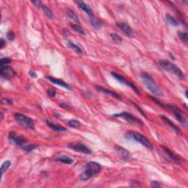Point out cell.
<instances>
[{
  "mask_svg": "<svg viewBox=\"0 0 188 188\" xmlns=\"http://www.w3.org/2000/svg\"><path fill=\"white\" fill-rule=\"evenodd\" d=\"M140 78L142 79L143 82L145 85V86L152 93V95L157 97L163 96L161 89L159 88L157 82L154 81V80L150 74H149L146 72H143V73L140 74Z\"/></svg>",
  "mask_w": 188,
  "mask_h": 188,
  "instance_id": "6da1fadb",
  "label": "cell"
},
{
  "mask_svg": "<svg viewBox=\"0 0 188 188\" xmlns=\"http://www.w3.org/2000/svg\"><path fill=\"white\" fill-rule=\"evenodd\" d=\"M150 98L152 99L154 102H156L157 105L161 106V107H164V108H165L166 110H169V111H171V112H172V113L174 115V116L176 118V119H177V120L179 121L180 122L183 126H184L185 127H187V120H186V118H184V115H183L182 110H181L179 107H177L176 106L171 105H164V104L162 103L161 102H159L158 99H157L155 97L150 96Z\"/></svg>",
  "mask_w": 188,
  "mask_h": 188,
  "instance_id": "7a4b0ae2",
  "label": "cell"
},
{
  "mask_svg": "<svg viewBox=\"0 0 188 188\" xmlns=\"http://www.w3.org/2000/svg\"><path fill=\"white\" fill-rule=\"evenodd\" d=\"M102 167L100 164L96 162H90L85 166L83 172L80 175V179L82 181H87L91 179L93 176L97 175L101 171Z\"/></svg>",
  "mask_w": 188,
  "mask_h": 188,
  "instance_id": "3957f363",
  "label": "cell"
},
{
  "mask_svg": "<svg viewBox=\"0 0 188 188\" xmlns=\"http://www.w3.org/2000/svg\"><path fill=\"white\" fill-rule=\"evenodd\" d=\"M159 66L164 69V70L170 73L173 74L175 76H176L180 80H185V76H184V73L182 71V70L177 66V65L174 64V63H171V62L168 61V60H162L159 61Z\"/></svg>",
  "mask_w": 188,
  "mask_h": 188,
  "instance_id": "277c9868",
  "label": "cell"
},
{
  "mask_svg": "<svg viewBox=\"0 0 188 188\" xmlns=\"http://www.w3.org/2000/svg\"><path fill=\"white\" fill-rule=\"evenodd\" d=\"M126 138L130 139V140H135L136 142L142 144L143 146H144L146 148H147L149 150H153L154 147L152 143L149 140V139H147L145 136H143L142 134L139 133L137 132H134V131H130L128 132L126 134Z\"/></svg>",
  "mask_w": 188,
  "mask_h": 188,
  "instance_id": "5b68a950",
  "label": "cell"
},
{
  "mask_svg": "<svg viewBox=\"0 0 188 188\" xmlns=\"http://www.w3.org/2000/svg\"><path fill=\"white\" fill-rule=\"evenodd\" d=\"M14 118L16 122L24 128L30 129H33L35 128L34 122H33V120L31 118L27 116L24 114L18 113V112L15 114Z\"/></svg>",
  "mask_w": 188,
  "mask_h": 188,
  "instance_id": "8992f818",
  "label": "cell"
},
{
  "mask_svg": "<svg viewBox=\"0 0 188 188\" xmlns=\"http://www.w3.org/2000/svg\"><path fill=\"white\" fill-rule=\"evenodd\" d=\"M112 117L115 118H121L129 122V123L133 124H135V125H139V126L143 125V123L142 121L140 120L138 118H137L134 115H132V114L129 113V112H121V113L114 114V115H112Z\"/></svg>",
  "mask_w": 188,
  "mask_h": 188,
  "instance_id": "52a82bcc",
  "label": "cell"
},
{
  "mask_svg": "<svg viewBox=\"0 0 188 188\" xmlns=\"http://www.w3.org/2000/svg\"><path fill=\"white\" fill-rule=\"evenodd\" d=\"M110 74H111L112 77H113V78H115L116 80H118V81L120 82L121 84H124V85H126L127 86L129 87V88H132L136 93L138 94V95H140V90H138V88H137V86H135V85H134L132 82L129 81V80H127V79H126L124 77L121 76V75H120L119 74L115 73V72H114V71H112Z\"/></svg>",
  "mask_w": 188,
  "mask_h": 188,
  "instance_id": "ba28073f",
  "label": "cell"
},
{
  "mask_svg": "<svg viewBox=\"0 0 188 188\" xmlns=\"http://www.w3.org/2000/svg\"><path fill=\"white\" fill-rule=\"evenodd\" d=\"M68 147L75 152L83 153L85 154H90L92 153L91 149L88 148L85 144L81 143L79 142H73L68 144Z\"/></svg>",
  "mask_w": 188,
  "mask_h": 188,
  "instance_id": "9c48e42d",
  "label": "cell"
},
{
  "mask_svg": "<svg viewBox=\"0 0 188 188\" xmlns=\"http://www.w3.org/2000/svg\"><path fill=\"white\" fill-rule=\"evenodd\" d=\"M8 140L13 145L18 146H24L27 143V140L22 136L16 135L15 133H11L8 136Z\"/></svg>",
  "mask_w": 188,
  "mask_h": 188,
  "instance_id": "30bf717a",
  "label": "cell"
},
{
  "mask_svg": "<svg viewBox=\"0 0 188 188\" xmlns=\"http://www.w3.org/2000/svg\"><path fill=\"white\" fill-rule=\"evenodd\" d=\"M1 77L2 78L8 80L9 77H14L16 75V72H15L14 69L11 66H8V65H1Z\"/></svg>",
  "mask_w": 188,
  "mask_h": 188,
  "instance_id": "8fae6325",
  "label": "cell"
},
{
  "mask_svg": "<svg viewBox=\"0 0 188 188\" xmlns=\"http://www.w3.org/2000/svg\"><path fill=\"white\" fill-rule=\"evenodd\" d=\"M114 149L119 154L121 158L123 159V160L127 161L131 158L130 153L127 149H124V148L120 146H114Z\"/></svg>",
  "mask_w": 188,
  "mask_h": 188,
  "instance_id": "7c38bea8",
  "label": "cell"
},
{
  "mask_svg": "<svg viewBox=\"0 0 188 188\" xmlns=\"http://www.w3.org/2000/svg\"><path fill=\"white\" fill-rule=\"evenodd\" d=\"M46 78L48 80H49L52 83L55 84V85H59V86L63 87V88H64L65 89H68V90H71V87H70L68 84H67L66 82H65L64 81H63V80H60V79H56V78H55V77H50V76L46 77Z\"/></svg>",
  "mask_w": 188,
  "mask_h": 188,
  "instance_id": "4fadbf2b",
  "label": "cell"
},
{
  "mask_svg": "<svg viewBox=\"0 0 188 188\" xmlns=\"http://www.w3.org/2000/svg\"><path fill=\"white\" fill-rule=\"evenodd\" d=\"M75 3L77 5L78 8H80V9H81L82 11H83L85 13H87V14L90 16H93V11H92L91 8H90V6L88 5L85 2L78 0V1L75 2Z\"/></svg>",
  "mask_w": 188,
  "mask_h": 188,
  "instance_id": "5bb4252c",
  "label": "cell"
},
{
  "mask_svg": "<svg viewBox=\"0 0 188 188\" xmlns=\"http://www.w3.org/2000/svg\"><path fill=\"white\" fill-rule=\"evenodd\" d=\"M96 88L97 90H99V91L106 94V95L110 96L113 97V98L121 100V96L119 94L115 93V92L112 91V90H108V89L103 88V87H101V86H96Z\"/></svg>",
  "mask_w": 188,
  "mask_h": 188,
  "instance_id": "9a60e30c",
  "label": "cell"
},
{
  "mask_svg": "<svg viewBox=\"0 0 188 188\" xmlns=\"http://www.w3.org/2000/svg\"><path fill=\"white\" fill-rule=\"evenodd\" d=\"M162 149L165 153L166 154L168 155V157L170 158L171 160L173 161L174 162H175L176 164H180L181 163V158L179 157V156L176 155V154H174V152H171L170 149H168V148L162 146Z\"/></svg>",
  "mask_w": 188,
  "mask_h": 188,
  "instance_id": "2e32d148",
  "label": "cell"
},
{
  "mask_svg": "<svg viewBox=\"0 0 188 188\" xmlns=\"http://www.w3.org/2000/svg\"><path fill=\"white\" fill-rule=\"evenodd\" d=\"M117 26L121 30L122 32H124L126 35L128 36H132L133 35V30H132V27L127 24L124 22H118Z\"/></svg>",
  "mask_w": 188,
  "mask_h": 188,
  "instance_id": "e0dca14e",
  "label": "cell"
},
{
  "mask_svg": "<svg viewBox=\"0 0 188 188\" xmlns=\"http://www.w3.org/2000/svg\"><path fill=\"white\" fill-rule=\"evenodd\" d=\"M46 124L50 129H52L54 131H56V132H65L66 131V129L65 127L58 125V124L55 123H52V122L46 120Z\"/></svg>",
  "mask_w": 188,
  "mask_h": 188,
  "instance_id": "ac0fdd59",
  "label": "cell"
},
{
  "mask_svg": "<svg viewBox=\"0 0 188 188\" xmlns=\"http://www.w3.org/2000/svg\"><path fill=\"white\" fill-rule=\"evenodd\" d=\"M161 118H162V120H163L169 126V127H171V128L174 129L175 132H178V133H179V132H180V130H179V127H178L177 126H176V124L172 121H171L170 119H169L167 116H165V115H161Z\"/></svg>",
  "mask_w": 188,
  "mask_h": 188,
  "instance_id": "d6986e66",
  "label": "cell"
},
{
  "mask_svg": "<svg viewBox=\"0 0 188 188\" xmlns=\"http://www.w3.org/2000/svg\"><path fill=\"white\" fill-rule=\"evenodd\" d=\"M89 21H90V24L93 27V28H95L96 30H99L100 28H102V21H100L98 18L93 17V16H90L89 18Z\"/></svg>",
  "mask_w": 188,
  "mask_h": 188,
  "instance_id": "ffe728a7",
  "label": "cell"
},
{
  "mask_svg": "<svg viewBox=\"0 0 188 188\" xmlns=\"http://www.w3.org/2000/svg\"><path fill=\"white\" fill-rule=\"evenodd\" d=\"M55 161H57V162H62V163L67 164H70L74 162L73 159L68 157V156H61V157H57V158L55 159Z\"/></svg>",
  "mask_w": 188,
  "mask_h": 188,
  "instance_id": "44dd1931",
  "label": "cell"
},
{
  "mask_svg": "<svg viewBox=\"0 0 188 188\" xmlns=\"http://www.w3.org/2000/svg\"><path fill=\"white\" fill-rule=\"evenodd\" d=\"M67 45H68V46L69 47L70 49H73L76 53L79 54V55H82V50L81 49V48H80L78 45L75 44L74 43H73L71 41H67Z\"/></svg>",
  "mask_w": 188,
  "mask_h": 188,
  "instance_id": "7402d4cb",
  "label": "cell"
},
{
  "mask_svg": "<svg viewBox=\"0 0 188 188\" xmlns=\"http://www.w3.org/2000/svg\"><path fill=\"white\" fill-rule=\"evenodd\" d=\"M165 19L166 21H167V22L170 25H171V26L178 27L179 25L177 20H176L175 18L173 17L172 16H171L169 13H166L165 14Z\"/></svg>",
  "mask_w": 188,
  "mask_h": 188,
  "instance_id": "603a6c76",
  "label": "cell"
},
{
  "mask_svg": "<svg viewBox=\"0 0 188 188\" xmlns=\"http://www.w3.org/2000/svg\"><path fill=\"white\" fill-rule=\"evenodd\" d=\"M42 9H43V12H44V14L46 15L49 18H50V19H54V18H55V16H54L53 13L48 7L43 5V7H42Z\"/></svg>",
  "mask_w": 188,
  "mask_h": 188,
  "instance_id": "cb8c5ba5",
  "label": "cell"
},
{
  "mask_svg": "<svg viewBox=\"0 0 188 188\" xmlns=\"http://www.w3.org/2000/svg\"><path fill=\"white\" fill-rule=\"evenodd\" d=\"M178 36H179V39L182 41L183 43H185L186 45L188 43V35L186 32H179L178 33Z\"/></svg>",
  "mask_w": 188,
  "mask_h": 188,
  "instance_id": "d4e9b609",
  "label": "cell"
},
{
  "mask_svg": "<svg viewBox=\"0 0 188 188\" xmlns=\"http://www.w3.org/2000/svg\"><path fill=\"white\" fill-rule=\"evenodd\" d=\"M68 127H71V128L79 129L81 127L82 124L77 120H70L68 122Z\"/></svg>",
  "mask_w": 188,
  "mask_h": 188,
  "instance_id": "484cf974",
  "label": "cell"
},
{
  "mask_svg": "<svg viewBox=\"0 0 188 188\" xmlns=\"http://www.w3.org/2000/svg\"><path fill=\"white\" fill-rule=\"evenodd\" d=\"M67 16H68V18H70V19L74 21L75 22H77L78 24L80 22L78 16H77V14L74 13V12H73L72 11H68V12H67Z\"/></svg>",
  "mask_w": 188,
  "mask_h": 188,
  "instance_id": "4316f807",
  "label": "cell"
},
{
  "mask_svg": "<svg viewBox=\"0 0 188 188\" xmlns=\"http://www.w3.org/2000/svg\"><path fill=\"white\" fill-rule=\"evenodd\" d=\"M70 27L74 30V31H76L77 33H80V34L83 35H85V30H83V28L81 27L80 25L77 24H71L70 25Z\"/></svg>",
  "mask_w": 188,
  "mask_h": 188,
  "instance_id": "83f0119b",
  "label": "cell"
},
{
  "mask_svg": "<svg viewBox=\"0 0 188 188\" xmlns=\"http://www.w3.org/2000/svg\"><path fill=\"white\" fill-rule=\"evenodd\" d=\"M11 164V162L10 160H6L3 162L2 164V167H1V173H2V176L4 174V173L8 170V168H10Z\"/></svg>",
  "mask_w": 188,
  "mask_h": 188,
  "instance_id": "f1b7e54d",
  "label": "cell"
},
{
  "mask_svg": "<svg viewBox=\"0 0 188 188\" xmlns=\"http://www.w3.org/2000/svg\"><path fill=\"white\" fill-rule=\"evenodd\" d=\"M110 37L113 40V41H115L117 43H121L122 41H123V39H122L121 37L116 34V33H111L110 34Z\"/></svg>",
  "mask_w": 188,
  "mask_h": 188,
  "instance_id": "f546056e",
  "label": "cell"
},
{
  "mask_svg": "<svg viewBox=\"0 0 188 188\" xmlns=\"http://www.w3.org/2000/svg\"><path fill=\"white\" fill-rule=\"evenodd\" d=\"M7 38H8V39L9 40V41H14L15 38H16V36H15V33H13L12 30H10V31L8 33V34H7Z\"/></svg>",
  "mask_w": 188,
  "mask_h": 188,
  "instance_id": "4dcf8cb0",
  "label": "cell"
},
{
  "mask_svg": "<svg viewBox=\"0 0 188 188\" xmlns=\"http://www.w3.org/2000/svg\"><path fill=\"white\" fill-rule=\"evenodd\" d=\"M22 149H23L24 151H26V152H32V151L34 150L35 149H36V146H33V145L24 146H23Z\"/></svg>",
  "mask_w": 188,
  "mask_h": 188,
  "instance_id": "1f68e13d",
  "label": "cell"
},
{
  "mask_svg": "<svg viewBox=\"0 0 188 188\" xmlns=\"http://www.w3.org/2000/svg\"><path fill=\"white\" fill-rule=\"evenodd\" d=\"M12 61L11 59L9 58H2L1 59V65H4L5 64H8Z\"/></svg>",
  "mask_w": 188,
  "mask_h": 188,
  "instance_id": "d6a6232c",
  "label": "cell"
},
{
  "mask_svg": "<svg viewBox=\"0 0 188 188\" xmlns=\"http://www.w3.org/2000/svg\"><path fill=\"white\" fill-rule=\"evenodd\" d=\"M151 187L154 188H159L162 187V185H161L159 182H157V181H152L151 182Z\"/></svg>",
  "mask_w": 188,
  "mask_h": 188,
  "instance_id": "836d02e7",
  "label": "cell"
},
{
  "mask_svg": "<svg viewBox=\"0 0 188 188\" xmlns=\"http://www.w3.org/2000/svg\"><path fill=\"white\" fill-rule=\"evenodd\" d=\"M47 93H48V95L50 97L52 98V97H55V95H56V90L53 88L49 89L48 91H47Z\"/></svg>",
  "mask_w": 188,
  "mask_h": 188,
  "instance_id": "e575fe53",
  "label": "cell"
},
{
  "mask_svg": "<svg viewBox=\"0 0 188 188\" xmlns=\"http://www.w3.org/2000/svg\"><path fill=\"white\" fill-rule=\"evenodd\" d=\"M32 3H33L34 5L36 7V8H42V7H43V3L41 2V1H35V2H32Z\"/></svg>",
  "mask_w": 188,
  "mask_h": 188,
  "instance_id": "d590c367",
  "label": "cell"
},
{
  "mask_svg": "<svg viewBox=\"0 0 188 188\" xmlns=\"http://www.w3.org/2000/svg\"><path fill=\"white\" fill-rule=\"evenodd\" d=\"M0 42H1V46H0V47H1V49H2L5 47V40L3 39V38H1Z\"/></svg>",
  "mask_w": 188,
  "mask_h": 188,
  "instance_id": "8d00e7d4",
  "label": "cell"
},
{
  "mask_svg": "<svg viewBox=\"0 0 188 188\" xmlns=\"http://www.w3.org/2000/svg\"><path fill=\"white\" fill-rule=\"evenodd\" d=\"M2 102H5V103H8V104H12L13 103V100L12 99H2Z\"/></svg>",
  "mask_w": 188,
  "mask_h": 188,
  "instance_id": "74e56055",
  "label": "cell"
},
{
  "mask_svg": "<svg viewBox=\"0 0 188 188\" xmlns=\"http://www.w3.org/2000/svg\"><path fill=\"white\" fill-rule=\"evenodd\" d=\"M29 74H30V76L33 77V78H36V77H37V74L35 73V72H33V71H30V73H29Z\"/></svg>",
  "mask_w": 188,
  "mask_h": 188,
  "instance_id": "f35d334b",
  "label": "cell"
},
{
  "mask_svg": "<svg viewBox=\"0 0 188 188\" xmlns=\"http://www.w3.org/2000/svg\"><path fill=\"white\" fill-rule=\"evenodd\" d=\"M60 106L62 107V108H65V109H68V108H69V107H68V106L67 105H65V104H64V103L60 104Z\"/></svg>",
  "mask_w": 188,
  "mask_h": 188,
  "instance_id": "ab89813d",
  "label": "cell"
}]
</instances>
